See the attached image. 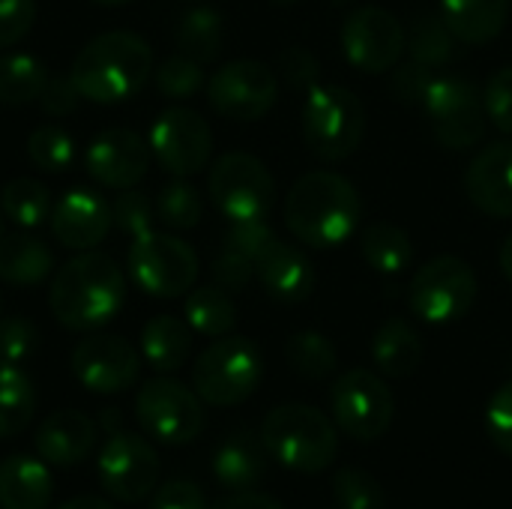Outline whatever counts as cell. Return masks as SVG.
I'll return each instance as SVG.
<instances>
[{
	"mask_svg": "<svg viewBox=\"0 0 512 509\" xmlns=\"http://www.w3.org/2000/svg\"><path fill=\"white\" fill-rule=\"evenodd\" d=\"M363 219L357 186L336 171L303 174L285 198L288 231L312 249H336L348 243Z\"/></svg>",
	"mask_w": 512,
	"mask_h": 509,
	"instance_id": "cell-1",
	"label": "cell"
},
{
	"mask_svg": "<svg viewBox=\"0 0 512 509\" xmlns=\"http://www.w3.org/2000/svg\"><path fill=\"white\" fill-rule=\"evenodd\" d=\"M126 300L123 270L111 255L96 249L78 252L51 279L48 306L57 324L75 333H90L105 327Z\"/></svg>",
	"mask_w": 512,
	"mask_h": 509,
	"instance_id": "cell-2",
	"label": "cell"
},
{
	"mask_svg": "<svg viewBox=\"0 0 512 509\" xmlns=\"http://www.w3.org/2000/svg\"><path fill=\"white\" fill-rule=\"evenodd\" d=\"M81 99L117 105L132 99L153 75V48L129 30H108L90 39L69 69Z\"/></svg>",
	"mask_w": 512,
	"mask_h": 509,
	"instance_id": "cell-3",
	"label": "cell"
},
{
	"mask_svg": "<svg viewBox=\"0 0 512 509\" xmlns=\"http://www.w3.org/2000/svg\"><path fill=\"white\" fill-rule=\"evenodd\" d=\"M261 441L273 462L294 474H321L339 456V426L312 405H279L261 423Z\"/></svg>",
	"mask_w": 512,
	"mask_h": 509,
	"instance_id": "cell-4",
	"label": "cell"
},
{
	"mask_svg": "<svg viewBox=\"0 0 512 509\" xmlns=\"http://www.w3.org/2000/svg\"><path fill=\"white\" fill-rule=\"evenodd\" d=\"M300 129L309 153L324 162L354 156L366 135V105L342 84H315L306 93Z\"/></svg>",
	"mask_w": 512,
	"mask_h": 509,
	"instance_id": "cell-5",
	"label": "cell"
},
{
	"mask_svg": "<svg viewBox=\"0 0 512 509\" xmlns=\"http://www.w3.org/2000/svg\"><path fill=\"white\" fill-rule=\"evenodd\" d=\"M264 378V357L246 336H222L192 366V390L204 405L234 408L243 405Z\"/></svg>",
	"mask_w": 512,
	"mask_h": 509,
	"instance_id": "cell-6",
	"label": "cell"
},
{
	"mask_svg": "<svg viewBox=\"0 0 512 509\" xmlns=\"http://www.w3.org/2000/svg\"><path fill=\"white\" fill-rule=\"evenodd\" d=\"M129 276L132 282L159 300H177L195 288L198 255L189 243L165 231H144L132 237L129 246Z\"/></svg>",
	"mask_w": 512,
	"mask_h": 509,
	"instance_id": "cell-7",
	"label": "cell"
},
{
	"mask_svg": "<svg viewBox=\"0 0 512 509\" xmlns=\"http://www.w3.org/2000/svg\"><path fill=\"white\" fill-rule=\"evenodd\" d=\"M207 192L228 222H258L273 210L276 180L258 156L234 150L213 162Z\"/></svg>",
	"mask_w": 512,
	"mask_h": 509,
	"instance_id": "cell-8",
	"label": "cell"
},
{
	"mask_svg": "<svg viewBox=\"0 0 512 509\" xmlns=\"http://www.w3.org/2000/svg\"><path fill=\"white\" fill-rule=\"evenodd\" d=\"M135 417L141 429L165 447L192 444L207 423L201 396L168 375H156L141 384L135 399Z\"/></svg>",
	"mask_w": 512,
	"mask_h": 509,
	"instance_id": "cell-9",
	"label": "cell"
},
{
	"mask_svg": "<svg viewBox=\"0 0 512 509\" xmlns=\"http://www.w3.org/2000/svg\"><path fill=\"white\" fill-rule=\"evenodd\" d=\"M333 423L354 441H378L390 432L396 417V399L387 381L369 369H351L330 387Z\"/></svg>",
	"mask_w": 512,
	"mask_h": 509,
	"instance_id": "cell-10",
	"label": "cell"
},
{
	"mask_svg": "<svg viewBox=\"0 0 512 509\" xmlns=\"http://www.w3.org/2000/svg\"><path fill=\"white\" fill-rule=\"evenodd\" d=\"M477 273L456 255L432 258L417 270L408 291L411 312L426 324H453L465 318L477 300Z\"/></svg>",
	"mask_w": 512,
	"mask_h": 509,
	"instance_id": "cell-11",
	"label": "cell"
},
{
	"mask_svg": "<svg viewBox=\"0 0 512 509\" xmlns=\"http://www.w3.org/2000/svg\"><path fill=\"white\" fill-rule=\"evenodd\" d=\"M423 108L435 138L441 141V147L453 153L474 150L486 135L489 117H486L483 93L459 75L432 78Z\"/></svg>",
	"mask_w": 512,
	"mask_h": 509,
	"instance_id": "cell-12",
	"label": "cell"
},
{
	"mask_svg": "<svg viewBox=\"0 0 512 509\" xmlns=\"http://www.w3.org/2000/svg\"><path fill=\"white\" fill-rule=\"evenodd\" d=\"M405 39L408 33L402 21L384 6H360L348 12L339 33L345 60L366 75L390 72L405 54Z\"/></svg>",
	"mask_w": 512,
	"mask_h": 509,
	"instance_id": "cell-13",
	"label": "cell"
},
{
	"mask_svg": "<svg viewBox=\"0 0 512 509\" xmlns=\"http://www.w3.org/2000/svg\"><path fill=\"white\" fill-rule=\"evenodd\" d=\"M279 96V75L261 60H231L219 66L207 84V99L216 114L234 123L261 120Z\"/></svg>",
	"mask_w": 512,
	"mask_h": 509,
	"instance_id": "cell-14",
	"label": "cell"
},
{
	"mask_svg": "<svg viewBox=\"0 0 512 509\" xmlns=\"http://www.w3.org/2000/svg\"><path fill=\"white\" fill-rule=\"evenodd\" d=\"M159 471H162V462L153 444L132 432L111 435L96 459L102 492L123 504H138L147 495H153L159 483Z\"/></svg>",
	"mask_w": 512,
	"mask_h": 509,
	"instance_id": "cell-15",
	"label": "cell"
},
{
	"mask_svg": "<svg viewBox=\"0 0 512 509\" xmlns=\"http://www.w3.org/2000/svg\"><path fill=\"white\" fill-rule=\"evenodd\" d=\"M147 144L168 174L192 177L204 171L213 156V129L198 111L174 105L156 117Z\"/></svg>",
	"mask_w": 512,
	"mask_h": 509,
	"instance_id": "cell-16",
	"label": "cell"
},
{
	"mask_svg": "<svg viewBox=\"0 0 512 509\" xmlns=\"http://www.w3.org/2000/svg\"><path fill=\"white\" fill-rule=\"evenodd\" d=\"M72 375L78 384L99 396H114L138 384L141 354L132 342L114 333H93L72 351Z\"/></svg>",
	"mask_w": 512,
	"mask_h": 509,
	"instance_id": "cell-17",
	"label": "cell"
},
{
	"mask_svg": "<svg viewBox=\"0 0 512 509\" xmlns=\"http://www.w3.org/2000/svg\"><path fill=\"white\" fill-rule=\"evenodd\" d=\"M150 168V144L132 129H105L87 147V174L105 189H135Z\"/></svg>",
	"mask_w": 512,
	"mask_h": 509,
	"instance_id": "cell-18",
	"label": "cell"
},
{
	"mask_svg": "<svg viewBox=\"0 0 512 509\" xmlns=\"http://www.w3.org/2000/svg\"><path fill=\"white\" fill-rule=\"evenodd\" d=\"M48 222L60 246L72 252H90L108 237L114 225V213H111V204L99 192L72 189L57 201Z\"/></svg>",
	"mask_w": 512,
	"mask_h": 509,
	"instance_id": "cell-19",
	"label": "cell"
},
{
	"mask_svg": "<svg viewBox=\"0 0 512 509\" xmlns=\"http://www.w3.org/2000/svg\"><path fill=\"white\" fill-rule=\"evenodd\" d=\"M468 201L495 219H512V138L483 147L465 171Z\"/></svg>",
	"mask_w": 512,
	"mask_h": 509,
	"instance_id": "cell-20",
	"label": "cell"
},
{
	"mask_svg": "<svg viewBox=\"0 0 512 509\" xmlns=\"http://www.w3.org/2000/svg\"><path fill=\"white\" fill-rule=\"evenodd\" d=\"M96 441H99L96 423L84 411H72V408L48 414L33 435L39 459L54 468L81 465L96 450Z\"/></svg>",
	"mask_w": 512,
	"mask_h": 509,
	"instance_id": "cell-21",
	"label": "cell"
},
{
	"mask_svg": "<svg viewBox=\"0 0 512 509\" xmlns=\"http://www.w3.org/2000/svg\"><path fill=\"white\" fill-rule=\"evenodd\" d=\"M255 276L261 279L264 291L279 303H303L315 291V267L312 261L291 243L276 240L258 261Z\"/></svg>",
	"mask_w": 512,
	"mask_h": 509,
	"instance_id": "cell-22",
	"label": "cell"
},
{
	"mask_svg": "<svg viewBox=\"0 0 512 509\" xmlns=\"http://www.w3.org/2000/svg\"><path fill=\"white\" fill-rule=\"evenodd\" d=\"M267 447L249 429L231 432L213 453V474L231 492H249L267 477Z\"/></svg>",
	"mask_w": 512,
	"mask_h": 509,
	"instance_id": "cell-23",
	"label": "cell"
},
{
	"mask_svg": "<svg viewBox=\"0 0 512 509\" xmlns=\"http://www.w3.org/2000/svg\"><path fill=\"white\" fill-rule=\"evenodd\" d=\"M54 498V480L42 459L6 456L0 462V509H48Z\"/></svg>",
	"mask_w": 512,
	"mask_h": 509,
	"instance_id": "cell-24",
	"label": "cell"
},
{
	"mask_svg": "<svg viewBox=\"0 0 512 509\" xmlns=\"http://www.w3.org/2000/svg\"><path fill=\"white\" fill-rule=\"evenodd\" d=\"M441 18L465 45L498 39L510 18V0H441Z\"/></svg>",
	"mask_w": 512,
	"mask_h": 509,
	"instance_id": "cell-25",
	"label": "cell"
},
{
	"mask_svg": "<svg viewBox=\"0 0 512 509\" xmlns=\"http://www.w3.org/2000/svg\"><path fill=\"white\" fill-rule=\"evenodd\" d=\"M372 363L387 378H411L423 363V336L405 318H387L372 336Z\"/></svg>",
	"mask_w": 512,
	"mask_h": 509,
	"instance_id": "cell-26",
	"label": "cell"
},
{
	"mask_svg": "<svg viewBox=\"0 0 512 509\" xmlns=\"http://www.w3.org/2000/svg\"><path fill=\"white\" fill-rule=\"evenodd\" d=\"M192 354V327L174 315H156L141 330V357L159 375H171L186 366Z\"/></svg>",
	"mask_w": 512,
	"mask_h": 509,
	"instance_id": "cell-27",
	"label": "cell"
},
{
	"mask_svg": "<svg viewBox=\"0 0 512 509\" xmlns=\"http://www.w3.org/2000/svg\"><path fill=\"white\" fill-rule=\"evenodd\" d=\"M54 270L51 249L33 234H6L0 240V279L9 285H42Z\"/></svg>",
	"mask_w": 512,
	"mask_h": 509,
	"instance_id": "cell-28",
	"label": "cell"
},
{
	"mask_svg": "<svg viewBox=\"0 0 512 509\" xmlns=\"http://www.w3.org/2000/svg\"><path fill=\"white\" fill-rule=\"evenodd\" d=\"M36 417V390L21 366L0 360V441L21 435Z\"/></svg>",
	"mask_w": 512,
	"mask_h": 509,
	"instance_id": "cell-29",
	"label": "cell"
},
{
	"mask_svg": "<svg viewBox=\"0 0 512 509\" xmlns=\"http://www.w3.org/2000/svg\"><path fill=\"white\" fill-rule=\"evenodd\" d=\"M183 312H186V324L192 327V333L207 336V339H222L237 327V306L231 294L219 285L192 288Z\"/></svg>",
	"mask_w": 512,
	"mask_h": 509,
	"instance_id": "cell-30",
	"label": "cell"
},
{
	"mask_svg": "<svg viewBox=\"0 0 512 509\" xmlns=\"http://www.w3.org/2000/svg\"><path fill=\"white\" fill-rule=\"evenodd\" d=\"M363 258L381 276H399L414 264L411 234L393 222H375L363 234Z\"/></svg>",
	"mask_w": 512,
	"mask_h": 509,
	"instance_id": "cell-31",
	"label": "cell"
},
{
	"mask_svg": "<svg viewBox=\"0 0 512 509\" xmlns=\"http://www.w3.org/2000/svg\"><path fill=\"white\" fill-rule=\"evenodd\" d=\"M48 78V66L36 54H0V105L15 108L39 102Z\"/></svg>",
	"mask_w": 512,
	"mask_h": 509,
	"instance_id": "cell-32",
	"label": "cell"
},
{
	"mask_svg": "<svg viewBox=\"0 0 512 509\" xmlns=\"http://www.w3.org/2000/svg\"><path fill=\"white\" fill-rule=\"evenodd\" d=\"M222 45H225V21H222V15L216 9L195 6L180 18V24H177V48H180V54H186V57H192V60H198L204 66V63L219 60Z\"/></svg>",
	"mask_w": 512,
	"mask_h": 509,
	"instance_id": "cell-33",
	"label": "cell"
},
{
	"mask_svg": "<svg viewBox=\"0 0 512 509\" xmlns=\"http://www.w3.org/2000/svg\"><path fill=\"white\" fill-rule=\"evenodd\" d=\"M456 36L453 30L444 24L441 12H423L411 21L408 39H405V51L411 54L414 63L426 66V69H438L447 66L456 57Z\"/></svg>",
	"mask_w": 512,
	"mask_h": 509,
	"instance_id": "cell-34",
	"label": "cell"
},
{
	"mask_svg": "<svg viewBox=\"0 0 512 509\" xmlns=\"http://www.w3.org/2000/svg\"><path fill=\"white\" fill-rule=\"evenodd\" d=\"M0 210L18 228H39L51 219V192L33 177H15L0 189Z\"/></svg>",
	"mask_w": 512,
	"mask_h": 509,
	"instance_id": "cell-35",
	"label": "cell"
},
{
	"mask_svg": "<svg viewBox=\"0 0 512 509\" xmlns=\"http://www.w3.org/2000/svg\"><path fill=\"white\" fill-rule=\"evenodd\" d=\"M285 360L306 381H324V378H330L339 369L336 345L324 333H315V330L294 333L285 342Z\"/></svg>",
	"mask_w": 512,
	"mask_h": 509,
	"instance_id": "cell-36",
	"label": "cell"
},
{
	"mask_svg": "<svg viewBox=\"0 0 512 509\" xmlns=\"http://www.w3.org/2000/svg\"><path fill=\"white\" fill-rule=\"evenodd\" d=\"M156 219L171 228V231H189L201 222L204 216V201L201 192L192 183H183L180 177L156 195Z\"/></svg>",
	"mask_w": 512,
	"mask_h": 509,
	"instance_id": "cell-37",
	"label": "cell"
},
{
	"mask_svg": "<svg viewBox=\"0 0 512 509\" xmlns=\"http://www.w3.org/2000/svg\"><path fill=\"white\" fill-rule=\"evenodd\" d=\"M333 501L339 509H387L384 486L363 468H342L333 474Z\"/></svg>",
	"mask_w": 512,
	"mask_h": 509,
	"instance_id": "cell-38",
	"label": "cell"
},
{
	"mask_svg": "<svg viewBox=\"0 0 512 509\" xmlns=\"http://www.w3.org/2000/svg\"><path fill=\"white\" fill-rule=\"evenodd\" d=\"M27 156L30 162L45 174H63L75 159V141L60 126H39L27 138Z\"/></svg>",
	"mask_w": 512,
	"mask_h": 509,
	"instance_id": "cell-39",
	"label": "cell"
},
{
	"mask_svg": "<svg viewBox=\"0 0 512 509\" xmlns=\"http://www.w3.org/2000/svg\"><path fill=\"white\" fill-rule=\"evenodd\" d=\"M156 90L168 99H189L204 87V66L186 54H171L153 72Z\"/></svg>",
	"mask_w": 512,
	"mask_h": 509,
	"instance_id": "cell-40",
	"label": "cell"
},
{
	"mask_svg": "<svg viewBox=\"0 0 512 509\" xmlns=\"http://www.w3.org/2000/svg\"><path fill=\"white\" fill-rule=\"evenodd\" d=\"M36 348H39V330L33 327V321L21 315L0 318V360L21 366L36 354Z\"/></svg>",
	"mask_w": 512,
	"mask_h": 509,
	"instance_id": "cell-41",
	"label": "cell"
},
{
	"mask_svg": "<svg viewBox=\"0 0 512 509\" xmlns=\"http://www.w3.org/2000/svg\"><path fill=\"white\" fill-rule=\"evenodd\" d=\"M111 213H114V225L129 234V237H138L144 231L153 228V216H156V207L150 204V198L138 189H123L117 195V201L111 204Z\"/></svg>",
	"mask_w": 512,
	"mask_h": 509,
	"instance_id": "cell-42",
	"label": "cell"
},
{
	"mask_svg": "<svg viewBox=\"0 0 512 509\" xmlns=\"http://www.w3.org/2000/svg\"><path fill=\"white\" fill-rule=\"evenodd\" d=\"M276 75L285 78L288 87L309 93L315 84H321V63L309 48H285L276 60Z\"/></svg>",
	"mask_w": 512,
	"mask_h": 509,
	"instance_id": "cell-43",
	"label": "cell"
},
{
	"mask_svg": "<svg viewBox=\"0 0 512 509\" xmlns=\"http://www.w3.org/2000/svg\"><path fill=\"white\" fill-rule=\"evenodd\" d=\"M486 432L498 453L512 459V381L501 384L486 405Z\"/></svg>",
	"mask_w": 512,
	"mask_h": 509,
	"instance_id": "cell-44",
	"label": "cell"
},
{
	"mask_svg": "<svg viewBox=\"0 0 512 509\" xmlns=\"http://www.w3.org/2000/svg\"><path fill=\"white\" fill-rule=\"evenodd\" d=\"M483 105H486V117L492 120V126L504 135H512V66L498 69L489 78Z\"/></svg>",
	"mask_w": 512,
	"mask_h": 509,
	"instance_id": "cell-45",
	"label": "cell"
},
{
	"mask_svg": "<svg viewBox=\"0 0 512 509\" xmlns=\"http://www.w3.org/2000/svg\"><path fill=\"white\" fill-rule=\"evenodd\" d=\"M390 93L402 102V105H423L426 102V93L432 87V69L408 60V63H396L390 69Z\"/></svg>",
	"mask_w": 512,
	"mask_h": 509,
	"instance_id": "cell-46",
	"label": "cell"
},
{
	"mask_svg": "<svg viewBox=\"0 0 512 509\" xmlns=\"http://www.w3.org/2000/svg\"><path fill=\"white\" fill-rule=\"evenodd\" d=\"M276 231L267 225V219L258 222H231L228 234H225V246L246 255L249 261H258L273 243H276Z\"/></svg>",
	"mask_w": 512,
	"mask_h": 509,
	"instance_id": "cell-47",
	"label": "cell"
},
{
	"mask_svg": "<svg viewBox=\"0 0 512 509\" xmlns=\"http://www.w3.org/2000/svg\"><path fill=\"white\" fill-rule=\"evenodd\" d=\"M36 21V0H0V51L21 42Z\"/></svg>",
	"mask_w": 512,
	"mask_h": 509,
	"instance_id": "cell-48",
	"label": "cell"
},
{
	"mask_svg": "<svg viewBox=\"0 0 512 509\" xmlns=\"http://www.w3.org/2000/svg\"><path fill=\"white\" fill-rule=\"evenodd\" d=\"M255 276V261H249L246 255L234 252V249H222L213 261V279L219 288H225L228 294L234 291H243Z\"/></svg>",
	"mask_w": 512,
	"mask_h": 509,
	"instance_id": "cell-49",
	"label": "cell"
},
{
	"mask_svg": "<svg viewBox=\"0 0 512 509\" xmlns=\"http://www.w3.org/2000/svg\"><path fill=\"white\" fill-rule=\"evenodd\" d=\"M150 509H207V498L192 480H168L153 489Z\"/></svg>",
	"mask_w": 512,
	"mask_h": 509,
	"instance_id": "cell-50",
	"label": "cell"
},
{
	"mask_svg": "<svg viewBox=\"0 0 512 509\" xmlns=\"http://www.w3.org/2000/svg\"><path fill=\"white\" fill-rule=\"evenodd\" d=\"M81 102V93L72 81V75H54L48 78L42 96H39V108L51 117H66L78 108Z\"/></svg>",
	"mask_w": 512,
	"mask_h": 509,
	"instance_id": "cell-51",
	"label": "cell"
},
{
	"mask_svg": "<svg viewBox=\"0 0 512 509\" xmlns=\"http://www.w3.org/2000/svg\"><path fill=\"white\" fill-rule=\"evenodd\" d=\"M213 509H285L276 498H267V495H258V492H234L228 498H222Z\"/></svg>",
	"mask_w": 512,
	"mask_h": 509,
	"instance_id": "cell-52",
	"label": "cell"
},
{
	"mask_svg": "<svg viewBox=\"0 0 512 509\" xmlns=\"http://www.w3.org/2000/svg\"><path fill=\"white\" fill-rule=\"evenodd\" d=\"M57 509H117L114 504H108V501H102V498H93V495H84V498H72V501H66L63 507Z\"/></svg>",
	"mask_w": 512,
	"mask_h": 509,
	"instance_id": "cell-53",
	"label": "cell"
},
{
	"mask_svg": "<svg viewBox=\"0 0 512 509\" xmlns=\"http://www.w3.org/2000/svg\"><path fill=\"white\" fill-rule=\"evenodd\" d=\"M498 261H501V273L507 276L512 282V234L504 240V246H501V255H498Z\"/></svg>",
	"mask_w": 512,
	"mask_h": 509,
	"instance_id": "cell-54",
	"label": "cell"
},
{
	"mask_svg": "<svg viewBox=\"0 0 512 509\" xmlns=\"http://www.w3.org/2000/svg\"><path fill=\"white\" fill-rule=\"evenodd\" d=\"M93 3H96V6H108V9H111V6H126V3H132V0H93Z\"/></svg>",
	"mask_w": 512,
	"mask_h": 509,
	"instance_id": "cell-55",
	"label": "cell"
},
{
	"mask_svg": "<svg viewBox=\"0 0 512 509\" xmlns=\"http://www.w3.org/2000/svg\"><path fill=\"white\" fill-rule=\"evenodd\" d=\"M327 3H333V6H351L354 0H327Z\"/></svg>",
	"mask_w": 512,
	"mask_h": 509,
	"instance_id": "cell-56",
	"label": "cell"
},
{
	"mask_svg": "<svg viewBox=\"0 0 512 509\" xmlns=\"http://www.w3.org/2000/svg\"><path fill=\"white\" fill-rule=\"evenodd\" d=\"M6 237V228H3V210H0V240Z\"/></svg>",
	"mask_w": 512,
	"mask_h": 509,
	"instance_id": "cell-57",
	"label": "cell"
},
{
	"mask_svg": "<svg viewBox=\"0 0 512 509\" xmlns=\"http://www.w3.org/2000/svg\"><path fill=\"white\" fill-rule=\"evenodd\" d=\"M276 6H291V3H297V0H273Z\"/></svg>",
	"mask_w": 512,
	"mask_h": 509,
	"instance_id": "cell-58",
	"label": "cell"
},
{
	"mask_svg": "<svg viewBox=\"0 0 512 509\" xmlns=\"http://www.w3.org/2000/svg\"><path fill=\"white\" fill-rule=\"evenodd\" d=\"M0 309H3V300H0ZM0 318H3V315H0Z\"/></svg>",
	"mask_w": 512,
	"mask_h": 509,
	"instance_id": "cell-59",
	"label": "cell"
}]
</instances>
